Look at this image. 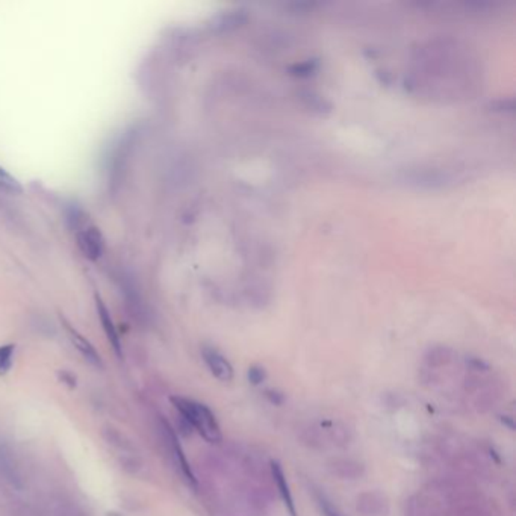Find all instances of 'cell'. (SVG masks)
I'll return each instance as SVG.
<instances>
[{"label": "cell", "mask_w": 516, "mask_h": 516, "mask_svg": "<svg viewBox=\"0 0 516 516\" xmlns=\"http://www.w3.org/2000/svg\"><path fill=\"white\" fill-rule=\"evenodd\" d=\"M64 324H66V328H67V333H68V338L71 340V344H73L78 348V352L82 356H84L91 365H94L97 368H102V359H100L99 353L96 352V348L91 345L90 340L87 338L82 336L78 332V330H75L68 323H64Z\"/></svg>", "instance_id": "obj_6"}, {"label": "cell", "mask_w": 516, "mask_h": 516, "mask_svg": "<svg viewBox=\"0 0 516 516\" xmlns=\"http://www.w3.org/2000/svg\"><path fill=\"white\" fill-rule=\"evenodd\" d=\"M0 190L6 191V192H11V194H22L23 192V187L20 185V182L2 167H0Z\"/></svg>", "instance_id": "obj_10"}, {"label": "cell", "mask_w": 516, "mask_h": 516, "mask_svg": "<svg viewBox=\"0 0 516 516\" xmlns=\"http://www.w3.org/2000/svg\"><path fill=\"white\" fill-rule=\"evenodd\" d=\"M318 505L321 509L324 516H344L343 513L339 512V509L336 505L332 504V501H328L324 495H318Z\"/></svg>", "instance_id": "obj_12"}, {"label": "cell", "mask_w": 516, "mask_h": 516, "mask_svg": "<svg viewBox=\"0 0 516 516\" xmlns=\"http://www.w3.org/2000/svg\"><path fill=\"white\" fill-rule=\"evenodd\" d=\"M202 356L206 367L209 368L211 374L219 379L220 381H232L233 380V367L231 365L229 360H227L219 350L212 347H203Z\"/></svg>", "instance_id": "obj_3"}, {"label": "cell", "mask_w": 516, "mask_h": 516, "mask_svg": "<svg viewBox=\"0 0 516 516\" xmlns=\"http://www.w3.org/2000/svg\"><path fill=\"white\" fill-rule=\"evenodd\" d=\"M61 377H63V380L66 381V383H68L70 386H75L76 385V379L71 377L68 373H61Z\"/></svg>", "instance_id": "obj_14"}, {"label": "cell", "mask_w": 516, "mask_h": 516, "mask_svg": "<svg viewBox=\"0 0 516 516\" xmlns=\"http://www.w3.org/2000/svg\"><path fill=\"white\" fill-rule=\"evenodd\" d=\"M265 377H266L265 371L261 367H252L249 369V380L252 381L253 385H261L262 381L265 380Z\"/></svg>", "instance_id": "obj_13"}, {"label": "cell", "mask_w": 516, "mask_h": 516, "mask_svg": "<svg viewBox=\"0 0 516 516\" xmlns=\"http://www.w3.org/2000/svg\"><path fill=\"white\" fill-rule=\"evenodd\" d=\"M14 348L16 347L13 344L0 347V374L6 373V371L9 369V367H11V359H13Z\"/></svg>", "instance_id": "obj_11"}, {"label": "cell", "mask_w": 516, "mask_h": 516, "mask_svg": "<svg viewBox=\"0 0 516 516\" xmlns=\"http://www.w3.org/2000/svg\"><path fill=\"white\" fill-rule=\"evenodd\" d=\"M78 244L88 259L96 261L103 253V240L102 235L94 227H88V229L78 233Z\"/></svg>", "instance_id": "obj_5"}, {"label": "cell", "mask_w": 516, "mask_h": 516, "mask_svg": "<svg viewBox=\"0 0 516 516\" xmlns=\"http://www.w3.org/2000/svg\"><path fill=\"white\" fill-rule=\"evenodd\" d=\"M96 307H97L99 319H100V323L103 326V330H105L109 344L112 345L113 350H116L117 356H121V344H120V338H118V333H117V328H116V326H113V321H112L108 307L105 306V303L102 302V298L99 295L96 297Z\"/></svg>", "instance_id": "obj_8"}, {"label": "cell", "mask_w": 516, "mask_h": 516, "mask_svg": "<svg viewBox=\"0 0 516 516\" xmlns=\"http://www.w3.org/2000/svg\"><path fill=\"white\" fill-rule=\"evenodd\" d=\"M0 476H2L8 483H11L14 488H23V477L20 472L18 463L14 457V454L9 451L8 447L0 446Z\"/></svg>", "instance_id": "obj_4"}, {"label": "cell", "mask_w": 516, "mask_h": 516, "mask_svg": "<svg viewBox=\"0 0 516 516\" xmlns=\"http://www.w3.org/2000/svg\"><path fill=\"white\" fill-rule=\"evenodd\" d=\"M102 435L106 439L108 443H111L112 447H116L123 451H128V453L135 451V447L132 446V442L126 438V435H123V433L117 429L108 426L102 430Z\"/></svg>", "instance_id": "obj_9"}, {"label": "cell", "mask_w": 516, "mask_h": 516, "mask_svg": "<svg viewBox=\"0 0 516 516\" xmlns=\"http://www.w3.org/2000/svg\"><path fill=\"white\" fill-rule=\"evenodd\" d=\"M271 476L274 479V483H276V486L278 489V495H281L285 508L288 509V512H290L291 516H297L295 503H294L290 484H288V480H286V476L283 472V468L281 467V463L271 462Z\"/></svg>", "instance_id": "obj_7"}, {"label": "cell", "mask_w": 516, "mask_h": 516, "mask_svg": "<svg viewBox=\"0 0 516 516\" xmlns=\"http://www.w3.org/2000/svg\"><path fill=\"white\" fill-rule=\"evenodd\" d=\"M59 516H82V515L73 509H64V510H61Z\"/></svg>", "instance_id": "obj_15"}, {"label": "cell", "mask_w": 516, "mask_h": 516, "mask_svg": "<svg viewBox=\"0 0 516 516\" xmlns=\"http://www.w3.org/2000/svg\"><path fill=\"white\" fill-rule=\"evenodd\" d=\"M171 403L180 414L182 419L199 433L209 443H219L221 441V429L214 412L200 401L185 397H171Z\"/></svg>", "instance_id": "obj_1"}, {"label": "cell", "mask_w": 516, "mask_h": 516, "mask_svg": "<svg viewBox=\"0 0 516 516\" xmlns=\"http://www.w3.org/2000/svg\"><path fill=\"white\" fill-rule=\"evenodd\" d=\"M161 430H162V435H164V439L165 442H167V446L171 451V456L174 459V462H176V465L179 467L180 469V474L182 477L185 479V481H187L191 488H197V480H195V476L194 472L190 467V463L187 460V456H185V453L180 447L179 443V439L176 436V433H174V430L171 429V426L168 424L167 421L165 419H161Z\"/></svg>", "instance_id": "obj_2"}]
</instances>
